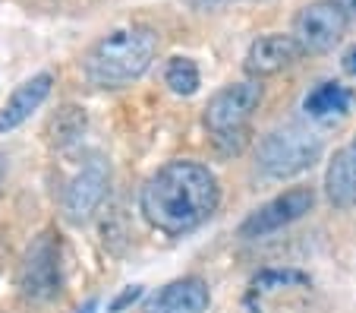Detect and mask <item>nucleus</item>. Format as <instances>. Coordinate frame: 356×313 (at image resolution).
<instances>
[{"label": "nucleus", "mask_w": 356, "mask_h": 313, "mask_svg": "<svg viewBox=\"0 0 356 313\" xmlns=\"http://www.w3.org/2000/svg\"><path fill=\"white\" fill-rule=\"evenodd\" d=\"M221 203V187L211 168L189 158H177L158 168L139 193V209L152 228L180 238L195 231L215 215Z\"/></svg>", "instance_id": "nucleus-1"}, {"label": "nucleus", "mask_w": 356, "mask_h": 313, "mask_svg": "<svg viewBox=\"0 0 356 313\" xmlns=\"http://www.w3.org/2000/svg\"><path fill=\"white\" fill-rule=\"evenodd\" d=\"M158 54V35L145 26H127L101 35L82 57V73L95 89H123L145 76Z\"/></svg>", "instance_id": "nucleus-2"}, {"label": "nucleus", "mask_w": 356, "mask_h": 313, "mask_svg": "<svg viewBox=\"0 0 356 313\" xmlns=\"http://www.w3.org/2000/svg\"><path fill=\"white\" fill-rule=\"evenodd\" d=\"M259 105H262V86L256 79L234 82V86H224L221 92H215V98L205 108V127L215 137V143L227 152L240 149L246 143V127L259 111Z\"/></svg>", "instance_id": "nucleus-3"}, {"label": "nucleus", "mask_w": 356, "mask_h": 313, "mask_svg": "<svg viewBox=\"0 0 356 313\" xmlns=\"http://www.w3.org/2000/svg\"><path fill=\"white\" fill-rule=\"evenodd\" d=\"M322 155V137H316L312 130H302L296 123L290 127H281L275 133L262 139L259 146V171L265 177H275V181H284V177H293L300 171L312 168Z\"/></svg>", "instance_id": "nucleus-4"}, {"label": "nucleus", "mask_w": 356, "mask_h": 313, "mask_svg": "<svg viewBox=\"0 0 356 313\" xmlns=\"http://www.w3.org/2000/svg\"><path fill=\"white\" fill-rule=\"evenodd\" d=\"M19 288L32 300H51L60 294V244L51 231L29 244L19 266Z\"/></svg>", "instance_id": "nucleus-5"}, {"label": "nucleus", "mask_w": 356, "mask_h": 313, "mask_svg": "<svg viewBox=\"0 0 356 313\" xmlns=\"http://www.w3.org/2000/svg\"><path fill=\"white\" fill-rule=\"evenodd\" d=\"M350 20L343 16L341 7H334L331 0H316L309 7H302V13L293 22V38L302 48V54H325L343 38Z\"/></svg>", "instance_id": "nucleus-6"}, {"label": "nucleus", "mask_w": 356, "mask_h": 313, "mask_svg": "<svg viewBox=\"0 0 356 313\" xmlns=\"http://www.w3.org/2000/svg\"><path fill=\"white\" fill-rule=\"evenodd\" d=\"M316 203V193L309 187H293V190L281 193V197L268 199L265 206H259L252 215L240 225V238H265V234H275L281 228L300 222L306 212Z\"/></svg>", "instance_id": "nucleus-7"}, {"label": "nucleus", "mask_w": 356, "mask_h": 313, "mask_svg": "<svg viewBox=\"0 0 356 313\" xmlns=\"http://www.w3.org/2000/svg\"><path fill=\"white\" fill-rule=\"evenodd\" d=\"M104 193H108V165L101 158H92L63 190V212H67V218L70 222H88L92 212L101 206Z\"/></svg>", "instance_id": "nucleus-8"}, {"label": "nucleus", "mask_w": 356, "mask_h": 313, "mask_svg": "<svg viewBox=\"0 0 356 313\" xmlns=\"http://www.w3.org/2000/svg\"><path fill=\"white\" fill-rule=\"evenodd\" d=\"M300 57H302V48L296 45L293 35H281V32L262 35L246 51V73L252 79H265V76H275L281 70L293 67Z\"/></svg>", "instance_id": "nucleus-9"}, {"label": "nucleus", "mask_w": 356, "mask_h": 313, "mask_svg": "<svg viewBox=\"0 0 356 313\" xmlns=\"http://www.w3.org/2000/svg\"><path fill=\"white\" fill-rule=\"evenodd\" d=\"M209 285L195 279V275H189V279H177L170 285H164L145 304V313H202L209 307Z\"/></svg>", "instance_id": "nucleus-10"}, {"label": "nucleus", "mask_w": 356, "mask_h": 313, "mask_svg": "<svg viewBox=\"0 0 356 313\" xmlns=\"http://www.w3.org/2000/svg\"><path fill=\"white\" fill-rule=\"evenodd\" d=\"M51 86H54V76L51 73H38L22 82L13 96L7 98V105L0 108V133H10V130L22 127L32 117V111H38L44 105V98L51 96Z\"/></svg>", "instance_id": "nucleus-11"}, {"label": "nucleus", "mask_w": 356, "mask_h": 313, "mask_svg": "<svg viewBox=\"0 0 356 313\" xmlns=\"http://www.w3.org/2000/svg\"><path fill=\"white\" fill-rule=\"evenodd\" d=\"M325 190L337 209L356 206V137L331 158L328 174H325Z\"/></svg>", "instance_id": "nucleus-12"}, {"label": "nucleus", "mask_w": 356, "mask_h": 313, "mask_svg": "<svg viewBox=\"0 0 356 313\" xmlns=\"http://www.w3.org/2000/svg\"><path fill=\"white\" fill-rule=\"evenodd\" d=\"M353 102H356L353 89L341 86V82H318L309 96H306L302 108H306L309 117H316V121H331V117L350 114Z\"/></svg>", "instance_id": "nucleus-13"}, {"label": "nucleus", "mask_w": 356, "mask_h": 313, "mask_svg": "<svg viewBox=\"0 0 356 313\" xmlns=\"http://www.w3.org/2000/svg\"><path fill=\"white\" fill-rule=\"evenodd\" d=\"M164 82L174 96H193L199 89V67L189 57H170L168 67H164Z\"/></svg>", "instance_id": "nucleus-14"}, {"label": "nucleus", "mask_w": 356, "mask_h": 313, "mask_svg": "<svg viewBox=\"0 0 356 313\" xmlns=\"http://www.w3.org/2000/svg\"><path fill=\"white\" fill-rule=\"evenodd\" d=\"M306 275L300 273H262L256 279V291H271V288H281V285H306Z\"/></svg>", "instance_id": "nucleus-15"}, {"label": "nucleus", "mask_w": 356, "mask_h": 313, "mask_svg": "<svg viewBox=\"0 0 356 313\" xmlns=\"http://www.w3.org/2000/svg\"><path fill=\"white\" fill-rule=\"evenodd\" d=\"M227 3H234V0H189V7L199 10V13H218V10H224Z\"/></svg>", "instance_id": "nucleus-16"}, {"label": "nucleus", "mask_w": 356, "mask_h": 313, "mask_svg": "<svg viewBox=\"0 0 356 313\" xmlns=\"http://www.w3.org/2000/svg\"><path fill=\"white\" fill-rule=\"evenodd\" d=\"M139 294H142V291H139V288H136V285H133V288H127V291H123V294H120V298H117V300H114V304H111V307H108V310H111V313H120V310H123V307H129V304H133V300H136V298H139Z\"/></svg>", "instance_id": "nucleus-17"}, {"label": "nucleus", "mask_w": 356, "mask_h": 313, "mask_svg": "<svg viewBox=\"0 0 356 313\" xmlns=\"http://www.w3.org/2000/svg\"><path fill=\"white\" fill-rule=\"evenodd\" d=\"M331 3H334V7H341L343 16H347L350 22L356 20V0H331Z\"/></svg>", "instance_id": "nucleus-18"}, {"label": "nucleus", "mask_w": 356, "mask_h": 313, "mask_svg": "<svg viewBox=\"0 0 356 313\" xmlns=\"http://www.w3.org/2000/svg\"><path fill=\"white\" fill-rule=\"evenodd\" d=\"M343 70H347V73L350 76H356V45H353V48H347V54H343Z\"/></svg>", "instance_id": "nucleus-19"}, {"label": "nucleus", "mask_w": 356, "mask_h": 313, "mask_svg": "<svg viewBox=\"0 0 356 313\" xmlns=\"http://www.w3.org/2000/svg\"><path fill=\"white\" fill-rule=\"evenodd\" d=\"M79 313H95V300H92V304H88V307H86V310H79Z\"/></svg>", "instance_id": "nucleus-20"}, {"label": "nucleus", "mask_w": 356, "mask_h": 313, "mask_svg": "<svg viewBox=\"0 0 356 313\" xmlns=\"http://www.w3.org/2000/svg\"><path fill=\"white\" fill-rule=\"evenodd\" d=\"M0 184H3V158H0Z\"/></svg>", "instance_id": "nucleus-21"}]
</instances>
